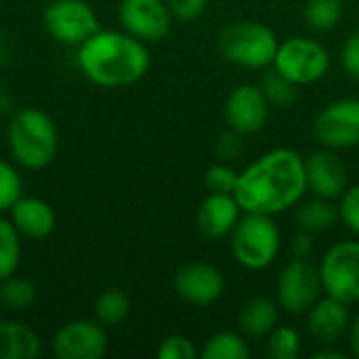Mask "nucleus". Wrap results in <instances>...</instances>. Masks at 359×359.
<instances>
[{"label":"nucleus","mask_w":359,"mask_h":359,"mask_svg":"<svg viewBox=\"0 0 359 359\" xmlns=\"http://www.w3.org/2000/svg\"><path fill=\"white\" fill-rule=\"evenodd\" d=\"M305 191V158L294 149L278 147L240 172L233 196L242 212L276 217L297 206Z\"/></svg>","instance_id":"nucleus-1"},{"label":"nucleus","mask_w":359,"mask_h":359,"mask_svg":"<svg viewBox=\"0 0 359 359\" xmlns=\"http://www.w3.org/2000/svg\"><path fill=\"white\" fill-rule=\"evenodd\" d=\"M80 72L97 86L120 88L139 82L151 63L143 40L118 29H97L78 46Z\"/></svg>","instance_id":"nucleus-2"},{"label":"nucleus","mask_w":359,"mask_h":359,"mask_svg":"<svg viewBox=\"0 0 359 359\" xmlns=\"http://www.w3.org/2000/svg\"><path fill=\"white\" fill-rule=\"evenodd\" d=\"M6 139L11 156L27 170L46 168L55 160L59 147V133L53 118L38 107L19 109L11 118Z\"/></svg>","instance_id":"nucleus-3"},{"label":"nucleus","mask_w":359,"mask_h":359,"mask_svg":"<svg viewBox=\"0 0 359 359\" xmlns=\"http://www.w3.org/2000/svg\"><path fill=\"white\" fill-rule=\"evenodd\" d=\"M217 44L227 61L248 69H263L273 63L280 40L265 23L236 21L221 29Z\"/></svg>","instance_id":"nucleus-4"},{"label":"nucleus","mask_w":359,"mask_h":359,"mask_svg":"<svg viewBox=\"0 0 359 359\" xmlns=\"http://www.w3.org/2000/svg\"><path fill=\"white\" fill-rule=\"evenodd\" d=\"M280 229L269 215L244 212L231 231V252L236 261L252 271L267 269L280 255Z\"/></svg>","instance_id":"nucleus-5"},{"label":"nucleus","mask_w":359,"mask_h":359,"mask_svg":"<svg viewBox=\"0 0 359 359\" xmlns=\"http://www.w3.org/2000/svg\"><path fill=\"white\" fill-rule=\"evenodd\" d=\"M273 65L297 86H305L326 76L330 67V53L322 42L297 36L280 42Z\"/></svg>","instance_id":"nucleus-6"},{"label":"nucleus","mask_w":359,"mask_h":359,"mask_svg":"<svg viewBox=\"0 0 359 359\" xmlns=\"http://www.w3.org/2000/svg\"><path fill=\"white\" fill-rule=\"evenodd\" d=\"M42 25L53 40L65 46H80L99 25V17L86 0H53L42 13Z\"/></svg>","instance_id":"nucleus-7"},{"label":"nucleus","mask_w":359,"mask_h":359,"mask_svg":"<svg viewBox=\"0 0 359 359\" xmlns=\"http://www.w3.org/2000/svg\"><path fill=\"white\" fill-rule=\"evenodd\" d=\"M320 278L324 292L347 305L359 303V242L347 240L334 244L324 257Z\"/></svg>","instance_id":"nucleus-8"},{"label":"nucleus","mask_w":359,"mask_h":359,"mask_svg":"<svg viewBox=\"0 0 359 359\" xmlns=\"http://www.w3.org/2000/svg\"><path fill=\"white\" fill-rule=\"evenodd\" d=\"M324 286L320 267L307 259H292L284 265L278 278V303L286 313H307L320 299Z\"/></svg>","instance_id":"nucleus-9"},{"label":"nucleus","mask_w":359,"mask_h":359,"mask_svg":"<svg viewBox=\"0 0 359 359\" xmlns=\"http://www.w3.org/2000/svg\"><path fill=\"white\" fill-rule=\"evenodd\" d=\"M313 135L328 149L359 145V99H339L326 105L316 118Z\"/></svg>","instance_id":"nucleus-10"},{"label":"nucleus","mask_w":359,"mask_h":359,"mask_svg":"<svg viewBox=\"0 0 359 359\" xmlns=\"http://www.w3.org/2000/svg\"><path fill=\"white\" fill-rule=\"evenodd\" d=\"M107 353V332L97 320H72L53 337L57 359H101Z\"/></svg>","instance_id":"nucleus-11"},{"label":"nucleus","mask_w":359,"mask_h":359,"mask_svg":"<svg viewBox=\"0 0 359 359\" xmlns=\"http://www.w3.org/2000/svg\"><path fill=\"white\" fill-rule=\"evenodd\" d=\"M118 15L122 27L143 42H158L170 32L172 15L166 0H122Z\"/></svg>","instance_id":"nucleus-12"},{"label":"nucleus","mask_w":359,"mask_h":359,"mask_svg":"<svg viewBox=\"0 0 359 359\" xmlns=\"http://www.w3.org/2000/svg\"><path fill=\"white\" fill-rule=\"evenodd\" d=\"M175 292L189 305L206 307L223 297L225 278L215 265L202 261L187 263L175 273Z\"/></svg>","instance_id":"nucleus-13"},{"label":"nucleus","mask_w":359,"mask_h":359,"mask_svg":"<svg viewBox=\"0 0 359 359\" xmlns=\"http://www.w3.org/2000/svg\"><path fill=\"white\" fill-rule=\"evenodd\" d=\"M225 116L233 130L240 135L259 133L269 116V101L261 86L240 84L236 86L225 103Z\"/></svg>","instance_id":"nucleus-14"},{"label":"nucleus","mask_w":359,"mask_h":359,"mask_svg":"<svg viewBox=\"0 0 359 359\" xmlns=\"http://www.w3.org/2000/svg\"><path fill=\"white\" fill-rule=\"evenodd\" d=\"M305 172H307V189L316 198L334 200L345 194L349 187L347 168L343 160L334 154V149H318L309 158H305Z\"/></svg>","instance_id":"nucleus-15"},{"label":"nucleus","mask_w":359,"mask_h":359,"mask_svg":"<svg viewBox=\"0 0 359 359\" xmlns=\"http://www.w3.org/2000/svg\"><path fill=\"white\" fill-rule=\"evenodd\" d=\"M347 307H349L347 303L326 294V299H318V303L307 311L309 313L307 330L318 345L334 347L349 332L351 318Z\"/></svg>","instance_id":"nucleus-16"},{"label":"nucleus","mask_w":359,"mask_h":359,"mask_svg":"<svg viewBox=\"0 0 359 359\" xmlns=\"http://www.w3.org/2000/svg\"><path fill=\"white\" fill-rule=\"evenodd\" d=\"M11 223L19 231L21 238L27 240H44L55 231L57 217L53 206L34 196H21L13 206H11Z\"/></svg>","instance_id":"nucleus-17"},{"label":"nucleus","mask_w":359,"mask_h":359,"mask_svg":"<svg viewBox=\"0 0 359 359\" xmlns=\"http://www.w3.org/2000/svg\"><path fill=\"white\" fill-rule=\"evenodd\" d=\"M240 212L242 208L233 194H208L198 210V227L206 238L219 240L233 231Z\"/></svg>","instance_id":"nucleus-18"},{"label":"nucleus","mask_w":359,"mask_h":359,"mask_svg":"<svg viewBox=\"0 0 359 359\" xmlns=\"http://www.w3.org/2000/svg\"><path fill=\"white\" fill-rule=\"evenodd\" d=\"M42 341L38 332L21 320H0V359H38Z\"/></svg>","instance_id":"nucleus-19"},{"label":"nucleus","mask_w":359,"mask_h":359,"mask_svg":"<svg viewBox=\"0 0 359 359\" xmlns=\"http://www.w3.org/2000/svg\"><path fill=\"white\" fill-rule=\"evenodd\" d=\"M278 322V305L267 297H252L240 311V330L250 339L269 337Z\"/></svg>","instance_id":"nucleus-20"},{"label":"nucleus","mask_w":359,"mask_h":359,"mask_svg":"<svg viewBox=\"0 0 359 359\" xmlns=\"http://www.w3.org/2000/svg\"><path fill=\"white\" fill-rule=\"evenodd\" d=\"M337 221H339V206H334L332 200L326 198L309 200L301 204V208L297 210V227L301 231L322 233L332 229Z\"/></svg>","instance_id":"nucleus-21"},{"label":"nucleus","mask_w":359,"mask_h":359,"mask_svg":"<svg viewBox=\"0 0 359 359\" xmlns=\"http://www.w3.org/2000/svg\"><path fill=\"white\" fill-rule=\"evenodd\" d=\"M130 316V299L120 288L101 292L95 301V320L103 326H120Z\"/></svg>","instance_id":"nucleus-22"},{"label":"nucleus","mask_w":359,"mask_h":359,"mask_svg":"<svg viewBox=\"0 0 359 359\" xmlns=\"http://www.w3.org/2000/svg\"><path fill=\"white\" fill-rule=\"evenodd\" d=\"M202 359H248L250 347L242 334L236 332H217L200 349Z\"/></svg>","instance_id":"nucleus-23"},{"label":"nucleus","mask_w":359,"mask_h":359,"mask_svg":"<svg viewBox=\"0 0 359 359\" xmlns=\"http://www.w3.org/2000/svg\"><path fill=\"white\" fill-rule=\"evenodd\" d=\"M36 303V286L19 276H11L0 282V307L11 313L29 309Z\"/></svg>","instance_id":"nucleus-24"},{"label":"nucleus","mask_w":359,"mask_h":359,"mask_svg":"<svg viewBox=\"0 0 359 359\" xmlns=\"http://www.w3.org/2000/svg\"><path fill=\"white\" fill-rule=\"evenodd\" d=\"M21 263V236L11 219H0V282L15 276Z\"/></svg>","instance_id":"nucleus-25"},{"label":"nucleus","mask_w":359,"mask_h":359,"mask_svg":"<svg viewBox=\"0 0 359 359\" xmlns=\"http://www.w3.org/2000/svg\"><path fill=\"white\" fill-rule=\"evenodd\" d=\"M343 0H307L305 21L316 32H330L343 19Z\"/></svg>","instance_id":"nucleus-26"},{"label":"nucleus","mask_w":359,"mask_h":359,"mask_svg":"<svg viewBox=\"0 0 359 359\" xmlns=\"http://www.w3.org/2000/svg\"><path fill=\"white\" fill-rule=\"evenodd\" d=\"M267 355L271 359H297L301 355V334L290 326H276L267 339Z\"/></svg>","instance_id":"nucleus-27"},{"label":"nucleus","mask_w":359,"mask_h":359,"mask_svg":"<svg viewBox=\"0 0 359 359\" xmlns=\"http://www.w3.org/2000/svg\"><path fill=\"white\" fill-rule=\"evenodd\" d=\"M261 88H263L269 105H273V107H288L297 99V84L290 82L286 76H282L278 69L276 72H269L263 78Z\"/></svg>","instance_id":"nucleus-28"},{"label":"nucleus","mask_w":359,"mask_h":359,"mask_svg":"<svg viewBox=\"0 0 359 359\" xmlns=\"http://www.w3.org/2000/svg\"><path fill=\"white\" fill-rule=\"evenodd\" d=\"M23 196V183L17 172V168L0 160V212H8L11 206Z\"/></svg>","instance_id":"nucleus-29"},{"label":"nucleus","mask_w":359,"mask_h":359,"mask_svg":"<svg viewBox=\"0 0 359 359\" xmlns=\"http://www.w3.org/2000/svg\"><path fill=\"white\" fill-rule=\"evenodd\" d=\"M240 172L229 164H215L204 172V185L210 194H233L238 187Z\"/></svg>","instance_id":"nucleus-30"},{"label":"nucleus","mask_w":359,"mask_h":359,"mask_svg":"<svg viewBox=\"0 0 359 359\" xmlns=\"http://www.w3.org/2000/svg\"><path fill=\"white\" fill-rule=\"evenodd\" d=\"M158 358L160 359H196L200 358V351L196 345L183 337V334H170L166 337L160 347H158Z\"/></svg>","instance_id":"nucleus-31"},{"label":"nucleus","mask_w":359,"mask_h":359,"mask_svg":"<svg viewBox=\"0 0 359 359\" xmlns=\"http://www.w3.org/2000/svg\"><path fill=\"white\" fill-rule=\"evenodd\" d=\"M339 219L359 236V185L347 187L345 194L341 196L339 204Z\"/></svg>","instance_id":"nucleus-32"},{"label":"nucleus","mask_w":359,"mask_h":359,"mask_svg":"<svg viewBox=\"0 0 359 359\" xmlns=\"http://www.w3.org/2000/svg\"><path fill=\"white\" fill-rule=\"evenodd\" d=\"M166 4H168V11L175 19L194 21L206 11L208 0H166Z\"/></svg>","instance_id":"nucleus-33"},{"label":"nucleus","mask_w":359,"mask_h":359,"mask_svg":"<svg viewBox=\"0 0 359 359\" xmlns=\"http://www.w3.org/2000/svg\"><path fill=\"white\" fill-rule=\"evenodd\" d=\"M242 137H244V135H240V133L233 130V128L227 130V133H223V135L219 137V141H217V156H219L223 162L236 160V158L242 154V149H244Z\"/></svg>","instance_id":"nucleus-34"},{"label":"nucleus","mask_w":359,"mask_h":359,"mask_svg":"<svg viewBox=\"0 0 359 359\" xmlns=\"http://www.w3.org/2000/svg\"><path fill=\"white\" fill-rule=\"evenodd\" d=\"M341 61H343L345 72L351 78L359 80V29L347 38V42L341 50Z\"/></svg>","instance_id":"nucleus-35"},{"label":"nucleus","mask_w":359,"mask_h":359,"mask_svg":"<svg viewBox=\"0 0 359 359\" xmlns=\"http://www.w3.org/2000/svg\"><path fill=\"white\" fill-rule=\"evenodd\" d=\"M290 250H292V257L297 259H307L311 252H313V233L309 231H301L292 238L290 242Z\"/></svg>","instance_id":"nucleus-36"},{"label":"nucleus","mask_w":359,"mask_h":359,"mask_svg":"<svg viewBox=\"0 0 359 359\" xmlns=\"http://www.w3.org/2000/svg\"><path fill=\"white\" fill-rule=\"evenodd\" d=\"M349 345H351V353L359 358V316L351 320V326H349Z\"/></svg>","instance_id":"nucleus-37"},{"label":"nucleus","mask_w":359,"mask_h":359,"mask_svg":"<svg viewBox=\"0 0 359 359\" xmlns=\"http://www.w3.org/2000/svg\"><path fill=\"white\" fill-rule=\"evenodd\" d=\"M313 359H347V353L339 351V349H330V345H324V349L311 353Z\"/></svg>","instance_id":"nucleus-38"}]
</instances>
